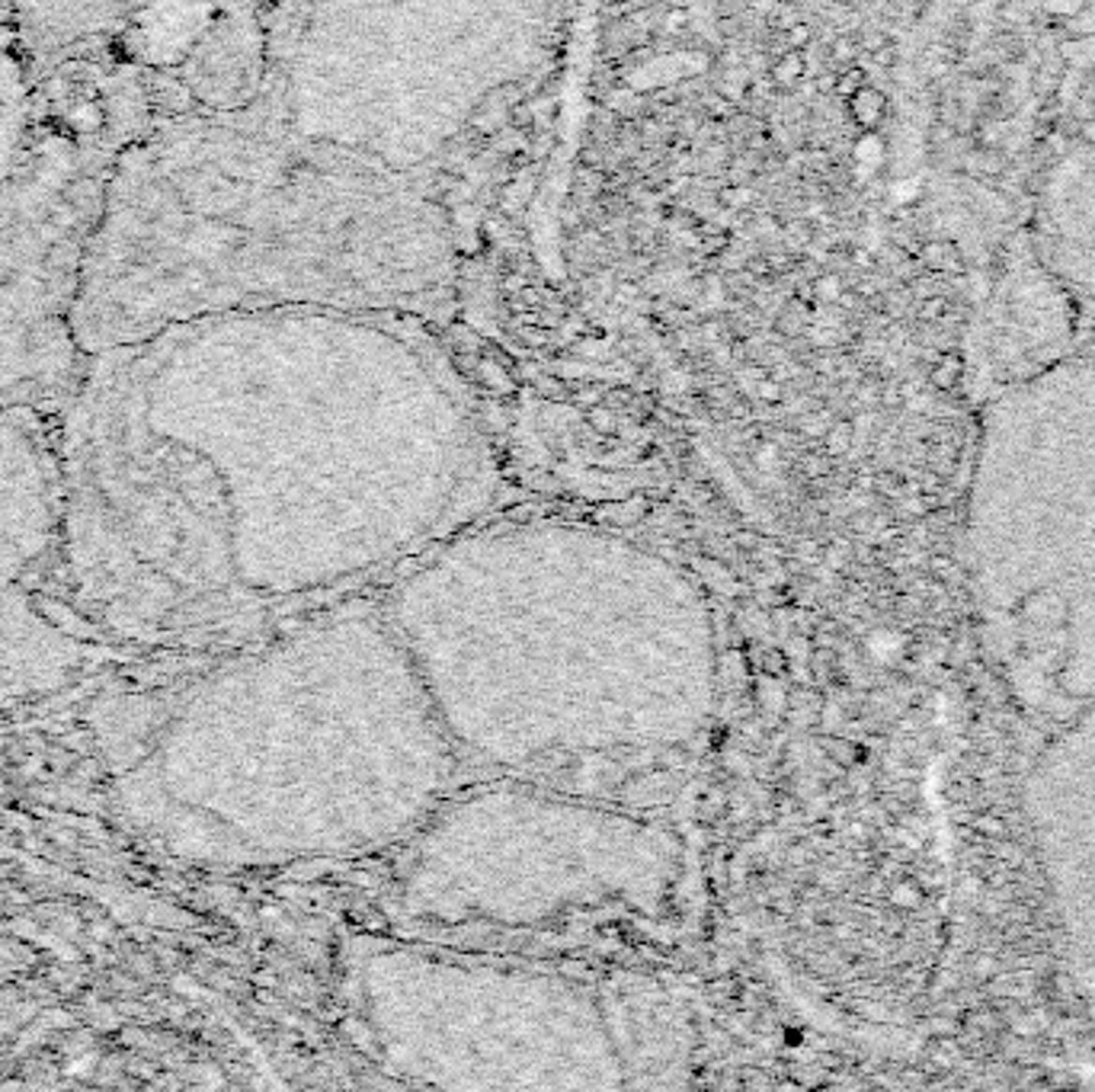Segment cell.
<instances>
[{
	"label": "cell",
	"mask_w": 1095,
	"mask_h": 1092,
	"mask_svg": "<svg viewBox=\"0 0 1095 1092\" xmlns=\"http://www.w3.org/2000/svg\"><path fill=\"white\" fill-rule=\"evenodd\" d=\"M458 756L503 769L692 744L718 692L702 590L602 529L519 522L426 555L385 609Z\"/></svg>",
	"instance_id": "6da1fadb"
},
{
	"label": "cell",
	"mask_w": 1095,
	"mask_h": 1092,
	"mask_svg": "<svg viewBox=\"0 0 1095 1092\" xmlns=\"http://www.w3.org/2000/svg\"><path fill=\"white\" fill-rule=\"evenodd\" d=\"M458 750L385 612H340L158 708L126 701L110 762L126 817L205 865L385 846L433 814Z\"/></svg>",
	"instance_id": "7a4b0ae2"
},
{
	"label": "cell",
	"mask_w": 1095,
	"mask_h": 1092,
	"mask_svg": "<svg viewBox=\"0 0 1095 1092\" xmlns=\"http://www.w3.org/2000/svg\"><path fill=\"white\" fill-rule=\"evenodd\" d=\"M679 875L666 830L532 788H487L430 814L401 875V907L439 930H535L586 914L657 910Z\"/></svg>",
	"instance_id": "3957f363"
},
{
	"label": "cell",
	"mask_w": 1095,
	"mask_h": 1092,
	"mask_svg": "<svg viewBox=\"0 0 1095 1092\" xmlns=\"http://www.w3.org/2000/svg\"><path fill=\"white\" fill-rule=\"evenodd\" d=\"M359 1012L388 1070L449 1089H616L625 1060L593 993L555 974L417 948L369 955Z\"/></svg>",
	"instance_id": "277c9868"
},
{
	"label": "cell",
	"mask_w": 1095,
	"mask_h": 1092,
	"mask_svg": "<svg viewBox=\"0 0 1095 1092\" xmlns=\"http://www.w3.org/2000/svg\"><path fill=\"white\" fill-rule=\"evenodd\" d=\"M113 158L52 145L0 190V410L71 388L74 305Z\"/></svg>",
	"instance_id": "5b68a950"
},
{
	"label": "cell",
	"mask_w": 1095,
	"mask_h": 1092,
	"mask_svg": "<svg viewBox=\"0 0 1095 1092\" xmlns=\"http://www.w3.org/2000/svg\"><path fill=\"white\" fill-rule=\"evenodd\" d=\"M58 529L61 494L49 458L0 410V692L52 685L74 657L26 592Z\"/></svg>",
	"instance_id": "8992f818"
},
{
	"label": "cell",
	"mask_w": 1095,
	"mask_h": 1092,
	"mask_svg": "<svg viewBox=\"0 0 1095 1092\" xmlns=\"http://www.w3.org/2000/svg\"><path fill=\"white\" fill-rule=\"evenodd\" d=\"M849 115L861 131H877L888 119V97L872 84H865L856 97H849Z\"/></svg>",
	"instance_id": "52a82bcc"
},
{
	"label": "cell",
	"mask_w": 1095,
	"mask_h": 1092,
	"mask_svg": "<svg viewBox=\"0 0 1095 1092\" xmlns=\"http://www.w3.org/2000/svg\"><path fill=\"white\" fill-rule=\"evenodd\" d=\"M766 74L772 77V84L779 87V93L798 90L807 81V54L801 49H788V52L775 54V58L768 61Z\"/></svg>",
	"instance_id": "ba28073f"
},
{
	"label": "cell",
	"mask_w": 1095,
	"mask_h": 1092,
	"mask_svg": "<svg viewBox=\"0 0 1095 1092\" xmlns=\"http://www.w3.org/2000/svg\"><path fill=\"white\" fill-rule=\"evenodd\" d=\"M920 263L932 272H965V256H961L954 240H929V244H922Z\"/></svg>",
	"instance_id": "9c48e42d"
},
{
	"label": "cell",
	"mask_w": 1095,
	"mask_h": 1092,
	"mask_svg": "<svg viewBox=\"0 0 1095 1092\" xmlns=\"http://www.w3.org/2000/svg\"><path fill=\"white\" fill-rule=\"evenodd\" d=\"M695 234H698V254H702L705 260H714V256H721L730 247V240H734L724 224H718L714 218H705V222H698Z\"/></svg>",
	"instance_id": "30bf717a"
},
{
	"label": "cell",
	"mask_w": 1095,
	"mask_h": 1092,
	"mask_svg": "<svg viewBox=\"0 0 1095 1092\" xmlns=\"http://www.w3.org/2000/svg\"><path fill=\"white\" fill-rule=\"evenodd\" d=\"M807 321H811V305H804V301H798L795 295L788 299V305L779 311V333H785V337H798V333H804Z\"/></svg>",
	"instance_id": "8fae6325"
},
{
	"label": "cell",
	"mask_w": 1095,
	"mask_h": 1092,
	"mask_svg": "<svg viewBox=\"0 0 1095 1092\" xmlns=\"http://www.w3.org/2000/svg\"><path fill=\"white\" fill-rule=\"evenodd\" d=\"M753 199H756V192H753L750 183H724L718 186V192H714V202H718L721 208H730V212H747L753 206Z\"/></svg>",
	"instance_id": "7c38bea8"
},
{
	"label": "cell",
	"mask_w": 1095,
	"mask_h": 1092,
	"mask_svg": "<svg viewBox=\"0 0 1095 1092\" xmlns=\"http://www.w3.org/2000/svg\"><path fill=\"white\" fill-rule=\"evenodd\" d=\"M811 283H814V295H817V301H840V295L845 292L843 276H840V272H833V269L817 272Z\"/></svg>",
	"instance_id": "4fadbf2b"
},
{
	"label": "cell",
	"mask_w": 1095,
	"mask_h": 1092,
	"mask_svg": "<svg viewBox=\"0 0 1095 1092\" xmlns=\"http://www.w3.org/2000/svg\"><path fill=\"white\" fill-rule=\"evenodd\" d=\"M961 372H965V359L958 353H949L942 359V362L932 369V385L935 388H954V381L961 378Z\"/></svg>",
	"instance_id": "5bb4252c"
},
{
	"label": "cell",
	"mask_w": 1095,
	"mask_h": 1092,
	"mask_svg": "<svg viewBox=\"0 0 1095 1092\" xmlns=\"http://www.w3.org/2000/svg\"><path fill=\"white\" fill-rule=\"evenodd\" d=\"M868 84V74H865V68H859V65H849V68H843L840 74H836V87H833V93L836 97H843V100H849V97H856V93L865 87Z\"/></svg>",
	"instance_id": "9a60e30c"
},
{
	"label": "cell",
	"mask_w": 1095,
	"mask_h": 1092,
	"mask_svg": "<svg viewBox=\"0 0 1095 1092\" xmlns=\"http://www.w3.org/2000/svg\"><path fill=\"white\" fill-rule=\"evenodd\" d=\"M859 42H856V36H840V38H833V45H829V58L836 61V65H856V58H859Z\"/></svg>",
	"instance_id": "2e32d148"
},
{
	"label": "cell",
	"mask_w": 1095,
	"mask_h": 1092,
	"mask_svg": "<svg viewBox=\"0 0 1095 1092\" xmlns=\"http://www.w3.org/2000/svg\"><path fill=\"white\" fill-rule=\"evenodd\" d=\"M689 26V10L686 7H670V10L663 13V20H660V33H682V29Z\"/></svg>",
	"instance_id": "e0dca14e"
},
{
	"label": "cell",
	"mask_w": 1095,
	"mask_h": 1092,
	"mask_svg": "<svg viewBox=\"0 0 1095 1092\" xmlns=\"http://www.w3.org/2000/svg\"><path fill=\"white\" fill-rule=\"evenodd\" d=\"M785 42H788V49H811V42H814V29L807 26L804 20H798L795 26H788L785 29Z\"/></svg>",
	"instance_id": "ac0fdd59"
},
{
	"label": "cell",
	"mask_w": 1095,
	"mask_h": 1092,
	"mask_svg": "<svg viewBox=\"0 0 1095 1092\" xmlns=\"http://www.w3.org/2000/svg\"><path fill=\"white\" fill-rule=\"evenodd\" d=\"M509 126H512V129H519V131H532V129H535V113H532V106L512 103V106H509Z\"/></svg>",
	"instance_id": "d6986e66"
},
{
	"label": "cell",
	"mask_w": 1095,
	"mask_h": 1092,
	"mask_svg": "<svg viewBox=\"0 0 1095 1092\" xmlns=\"http://www.w3.org/2000/svg\"><path fill=\"white\" fill-rule=\"evenodd\" d=\"M856 42H859V49H865L868 54H872V52L881 49V45H888V36H884V33H874V29H865V33H859V36H856Z\"/></svg>",
	"instance_id": "ffe728a7"
},
{
	"label": "cell",
	"mask_w": 1095,
	"mask_h": 1092,
	"mask_svg": "<svg viewBox=\"0 0 1095 1092\" xmlns=\"http://www.w3.org/2000/svg\"><path fill=\"white\" fill-rule=\"evenodd\" d=\"M945 299L942 295H935V299H929V301H922V321H935V317H942L945 315Z\"/></svg>",
	"instance_id": "44dd1931"
},
{
	"label": "cell",
	"mask_w": 1095,
	"mask_h": 1092,
	"mask_svg": "<svg viewBox=\"0 0 1095 1092\" xmlns=\"http://www.w3.org/2000/svg\"><path fill=\"white\" fill-rule=\"evenodd\" d=\"M872 58H874L881 68H894V65H897V45H890V42H888V45H881L877 52H872Z\"/></svg>",
	"instance_id": "7402d4cb"
},
{
	"label": "cell",
	"mask_w": 1095,
	"mask_h": 1092,
	"mask_svg": "<svg viewBox=\"0 0 1095 1092\" xmlns=\"http://www.w3.org/2000/svg\"><path fill=\"white\" fill-rule=\"evenodd\" d=\"M849 263H852V267H859V269H872V267H874L872 254H868V251H861V247H856V251L849 254Z\"/></svg>",
	"instance_id": "603a6c76"
},
{
	"label": "cell",
	"mask_w": 1095,
	"mask_h": 1092,
	"mask_svg": "<svg viewBox=\"0 0 1095 1092\" xmlns=\"http://www.w3.org/2000/svg\"><path fill=\"white\" fill-rule=\"evenodd\" d=\"M1076 135L1083 138V142L1089 145V147H1095V115H1092V119H1083V122H1079V131H1076Z\"/></svg>",
	"instance_id": "cb8c5ba5"
},
{
	"label": "cell",
	"mask_w": 1095,
	"mask_h": 1092,
	"mask_svg": "<svg viewBox=\"0 0 1095 1092\" xmlns=\"http://www.w3.org/2000/svg\"><path fill=\"white\" fill-rule=\"evenodd\" d=\"M833 87H836V74L833 71H823L817 77V93H833Z\"/></svg>",
	"instance_id": "d4e9b609"
},
{
	"label": "cell",
	"mask_w": 1095,
	"mask_h": 1092,
	"mask_svg": "<svg viewBox=\"0 0 1095 1092\" xmlns=\"http://www.w3.org/2000/svg\"><path fill=\"white\" fill-rule=\"evenodd\" d=\"M605 7H616V4H628V0H602Z\"/></svg>",
	"instance_id": "484cf974"
}]
</instances>
